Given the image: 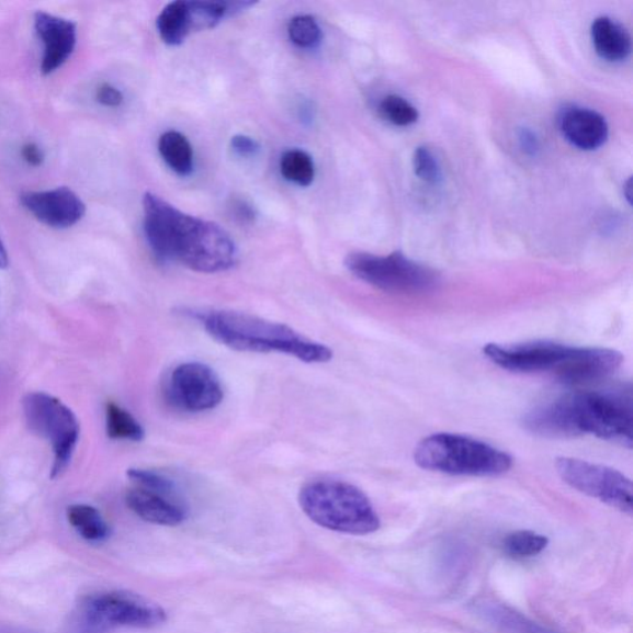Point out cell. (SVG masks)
<instances>
[{"label": "cell", "mask_w": 633, "mask_h": 633, "mask_svg": "<svg viewBox=\"0 0 633 633\" xmlns=\"http://www.w3.org/2000/svg\"><path fill=\"white\" fill-rule=\"evenodd\" d=\"M144 233L156 259L178 261L204 274H216L236 265L238 251L229 234L217 223L204 221L145 193Z\"/></svg>", "instance_id": "6da1fadb"}, {"label": "cell", "mask_w": 633, "mask_h": 633, "mask_svg": "<svg viewBox=\"0 0 633 633\" xmlns=\"http://www.w3.org/2000/svg\"><path fill=\"white\" fill-rule=\"evenodd\" d=\"M525 431L543 438L594 436L631 450L633 407L631 388L579 392L534 408L522 420Z\"/></svg>", "instance_id": "7a4b0ae2"}, {"label": "cell", "mask_w": 633, "mask_h": 633, "mask_svg": "<svg viewBox=\"0 0 633 633\" xmlns=\"http://www.w3.org/2000/svg\"><path fill=\"white\" fill-rule=\"evenodd\" d=\"M206 332L223 346L246 353H279L308 364L328 363L334 350L286 325L237 310H211L200 317Z\"/></svg>", "instance_id": "3957f363"}, {"label": "cell", "mask_w": 633, "mask_h": 633, "mask_svg": "<svg viewBox=\"0 0 633 633\" xmlns=\"http://www.w3.org/2000/svg\"><path fill=\"white\" fill-rule=\"evenodd\" d=\"M298 502L310 521L329 531L364 535L382 525L368 496L344 482H310L299 490Z\"/></svg>", "instance_id": "277c9868"}, {"label": "cell", "mask_w": 633, "mask_h": 633, "mask_svg": "<svg viewBox=\"0 0 633 633\" xmlns=\"http://www.w3.org/2000/svg\"><path fill=\"white\" fill-rule=\"evenodd\" d=\"M415 463L425 471L461 476H499L512 467V456L474 438L437 433L415 448Z\"/></svg>", "instance_id": "5b68a950"}, {"label": "cell", "mask_w": 633, "mask_h": 633, "mask_svg": "<svg viewBox=\"0 0 633 633\" xmlns=\"http://www.w3.org/2000/svg\"><path fill=\"white\" fill-rule=\"evenodd\" d=\"M168 621L158 603L126 591H103L81 600L76 626L83 633H103L118 628L154 629Z\"/></svg>", "instance_id": "8992f818"}, {"label": "cell", "mask_w": 633, "mask_h": 633, "mask_svg": "<svg viewBox=\"0 0 633 633\" xmlns=\"http://www.w3.org/2000/svg\"><path fill=\"white\" fill-rule=\"evenodd\" d=\"M346 267L359 280L389 294H425L440 284L434 270L398 251L387 257L352 252L346 259Z\"/></svg>", "instance_id": "52a82bcc"}, {"label": "cell", "mask_w": 633, "mask_h": 633, "mask_svg": "<svg viewBox=\"0 0 633 633\" xmlns=\"http://www.w3.org/2000/svg\"><path fill=\"white\" fill-rule=\"evenodd\" d=\"M23 408L29 428L52 444L54 478L61 475L70 464L80 438L76 415L61 400L45 393L27 394Z\"/></svg>", "instance_id": "ba28073f"}, {"label": "cell", "mask_w": 633, "mask_h": 633, "mask_svg": "<svg viewBox=\"0 0 633 633\" xmlns=\"http://www.w3.org/2000/svg\"><path fill=\"white\" fill-rule=\"evenodd\" d=\"M556 470L564 483L610 508L629 516L633 512V486L630 478L612 467L576 457L561 456Z\"/></svg>", "instance_id": "9c48e42d"}, {"label": "cell", "mask_w": 633, "mask_h": 633, "mask_svg": "<svg viewBox=\"0 0 633 633\" xmlns=\"http://www.w3.org/2000/svg\"><path fill=\"white\" fill-rule=\"evenodd\" d=\"M484 355L495 365L512 373H549L563 382L572 364L576 347L552 340H532L518 344L490 343L483 349Z\"/></svg>", "instance_id": "30bf717a"}, {"label": "cell", "mask_w": 633, "mask_h": 633, "mask_svg": "<svg viewBox=\"0 0 633 633\" xmlns=\"http://www.w3.org/2000/svg\"><path fill=\"white\" fill-rule=\"evenodd\" d=\"M170 402L188 412L213 410L224 397L219 377L202 363H184L174 368L169 378Z\"/></svg>", "instance_id": "8fae6325"}, {"label": "cell", "mask_w": 633, "mask_h": 633, "mask_svg": "<svg viewBox=\"0 0 633 633\" xmlns=\"http://www.w3.org/2000/svg\"><path fill=\"white\" fill-rule=\"evenodd\" d=\"M23 207L45 226L67 229L76 226L86 214V204L68 188L32 191L22 194Z\"/></svg>", "instance_id": "7c38bea8"}, {"label": "cell", "mask_w": 633, "mask_h": 633, "mask_svg": "<svg viewBox=\"0 0 633 633\" xmlns=\"http://www.w3.org/2000/svg\"><path fill=\"white\" fill-rule=\"evenodd\" d=\"M35 32L43 44L41 70L50 76L70 60L77 45V26L68 19L46 12L34 18Z\"/></svg>", "instance_id": "4fadbf2b"}, {"label": "cell", "mask_w": 633, "mask_h": 633, "mask_svg": "<svg viewBox=\"0 0 633 633\" xmlns=\"http://www.w3.org/2000/svg\"><path fill=\"white\" fill-rule=\"evenodd\" d=\"M128 508L146 522L160 525H179L186 521L188 512L174 495L152 491L134 486L125 495Z\"/></svg>", "instance_id": "5bb4252c"}, {"label": "cell", "mask_w": 633, "mask_h": 633, "mask_svg": "<svg viewBox=\"0 0 633 633\" xmlns=\"http://www.w3.org/2000/svg\"><path fill=\"white\" fill-rule=\"evenodd\" d=\"M559 128L572 145L580 150H596L606 144L609 126L601 114L580 106H570L559 116Z\"/></svg>", "instance_id": "9a60e30c"}, {"label": "cell", "mask_w": 633, "mask_h": 633, "mask_svg": "<svg viewBox=\"0 0 633 633\" xmlns=\"http://www.w3.org/2000/svg\"><path fill=\"white\" fill-rule=\"evenodd\" d=\"M591 38L597 54L609 63H621L631 54L629 32L608 16L596 19L591 25Z\"/></svg>", "instance_id": "2e32d148"}, {"label": "cell", "mask_w": 633, "mask_h": 633, "mask_svg": "<svg viewBox=\"0 0 633 633\" xmlns=\"http://www.w3.org/2000/svg\"><path fill=\"white\" fill-rule=\"evenodd\" d=\"M161 41L170 46H179L192 32L189 2L178 0L165 7L156 21Z\"/></svg>", "instance_id": "e0dca14e"}, {"label": "cell", "mask_w": 633, "mask_h": 633, "mask_svg": "<svg viewBox=\"0 0 633 633\" xmlns=\"http://www.w3.org/2000/svg\"><path fill=\"white\" fill-rule=\"evenodd\" d=\"M479 612L486 621L501 633H556L544 629L502 603H481Z\"/></svg>", "instance_id": "ac0fdd59"}, {"label": "cell", "mask_w": 633, "mask_h": 633, "mask_svg": "<svg viewBox=\"0 0 633 633\" xmlns=\"http://www.w3.org/2000/svg\"><path fill=\"white\" fill-rule=\"evenodd\" d=\"M158 148L161 158L173 172L182 178L190 177L193 171V150L186 136L177 131L163 133Z\"/></svg>", "instance_id": "d6986e66"}, {"label": "cell", "mask_w": 633, "mask_h": 633, "mask_svg": "<svg viewBox=\"0 0 633 633\" xmlns=\"http://www.w3.org/2000/svg\"><path fill=\"white\" fill-rule=\"evenodd\" d=\"M67 520L87 541L102 542L110 538L111 529L102 513L91 505L76 504L67 509Z\"/></svg>", "instance_id": "ffe728a7"}, {"label": "cell", "mask_w": 633, "mask_h": 633, "mask_svg": "<svg viewBox=\"0 0 633 633\" xmlns=\"http://www.w3.org/2000/svg\"><path fill=\"white\" fill-rule=\"evenodd\" d=\"M105 428L111 440L142 442L145 437L144 428L138 420L114 403L106 405Z\"/></svg>", "instance_id": "44dd1931"}, {"label": "cell", "mask_w": 633, "mask_h": 633, "mask_svg": "<svg viewBox=\"0 0 633 633\" xmlns=\"http://www.w3.org/2000/svg\"><path fill=\"white\" fill-rule=\"evenodd\" d=\"M550 540L545 535L533 531H516L506 535L502 541V551L513 559H529L539 556L549 547Z\"/></svg>", "instance_id": "7402d4cb"}, {"label": "cell", "mask_w": 633, "mask_h": 633, "mask_svg": "<svg viewBox=\"0 0 633 633\" xmlns=\"http://www.w3.org/2000/svg\"><path fill=\"white\" fill-rule=\"evenodd\" d=\"M280 171L287 181L301 188L310 186L316 177L315 162L310 156L298 149H291L281 156Z\"/></svg>", "instance_id": "603a6c76"}, {"label": "cell", "mask_w": 633, "mask_h": 633, "mask_svg": "<svg viewBox=\"0 0 633 633\" xmlns=\"http://www.w3.org/2000/svg\"><path fill=\"white\" fill-rule=\"evenodd\" d=\"M378 111L387 122L397 126H410L418 121L416 106L400 95L389 94L380 102Z\"/></svg>", "instance_id": "cb8c5ba5"}, {"label": "cell", "mask_w": 633, "mask_h": 633, "mask_svg": "<svg viewBox=\"0 0 633 633\" xmlns=\"http://www.w3.org/2000/svg\"><path fill=\"white\" fill-rule=\"evenodd\" d=\"M287 33L290 41L298 47H316L323 41V31L314 16L297 15L292 18Z\"/></svg>", "instance_id": "d4e9b609"}, {"label": "cell", "mask_w": 633, "mask_h": 633, "mask_svg": "<svg viewBox=\"0 0 633 633\" xmlns=\"http://www.w3.org/2000/svg\"><path fill=\"white\" fill-rule=\"evenodd\" d=\"M414 168L417 177L427 183L437 184L442 181L440 162H438L433 152L425 148V146L416 149Z\"/></svg>", "instance_id": "484cf974"}, {"label": "cell", "mask_w": 633, "mask_h": 633, "mask_svg": "<svg viewBox=\"0 0 633 633\" xmlns=\"http://www.w3.org/2000/svg\"><path fill=\"white\" fill-rule=\"evenodd\" d=\"M126 475L139 488L174 495L173 483L160 473L132 467Z\"/></svg>", "instance_id": "4316f807"}, {"label": "cell", "mask_w": 633, "mask_h": 633, "mask_svg": "<svg viewBox=\"0 0 633 633\" xmlns=\"http://www.w3.org/2000/svg\"><path fill=\"white\" fill-rule=\"evenodd\" d=\"M95 100L109 109H118L124 102V95L113 84L103 83L95 91Z\"/></svg>", "instance_id": "83f0119b"}, {"label": "cell", "mask_w": 633, "mask_h": 633, "mask_svg": "<svg viewBox=\"0 0 633 633\" xmlns=\"http://www.w3.org/2000/svg\"><path fill=\"white\" fill-rule=\"evenodd\" d=\"M231 149L242 158H250L260 151V145L256 139L248 135H236L230 140Z\"/></svg>", "instance_id": "f1b7e54d"}, {"label": "cell", "mask_w": 633, "mask_h": 633, "mask_svg": "<svg viewBox=\"0 0 633 633\" xmlns=\"http://www.w3.org/2000/svg\"><path fill=\"white\" fill-rule=\"evenodd\" d=\"M22 158L29 167L38 168L45 161V154L41 146L35 143H26L22 148Z\"/></svg>", "instance_id": "f546056e"}, {"label": "cell", "mask_w": 633, "mask_h": 633, "mask_svg": "<svg viewBox=\"0 0 633 633\" xmlns=\"http://www.w3.org/2000/svg\"><path fill=\"white\" fill-rule=\"evenodd\" d=\"M233 212L236 214L237 219L241 221L242 223H251L257 217L255 208H252L250 204L245 201L234 202Z\"/></svg>", "instance_id": "4dcf8cb0"}, {"label": "cell", "mask_w": 633, "mask_h": 633, "mask_svg": "<svg viewBox=\"0 0 633 633\" xmlns=\"http://www.w3.org/2000/svg\"><path fill=\"white\" fill-rule=\"evenodd\" d=\"M520 139L522 142L523 148L528 151H534L539 148L538 139L534 138L533 134L528 131H523Z\"/></svg>", "instance_id": "1f68e13d"}, {"label": "cell", "mask_w": 633, "mask_h": 633, "mask_svg": "<svg viewBox=\"0 0 633 633\" xmlns=\"http://www.w3.org/2000/svg\"><path fill=\"white\" fill-rule=\"evenodd\" d=\"M8 265H9L8 252L3 245L2 239H0V269H7Z\"/></svg>", "instance_id": "d6a6232c"}]
</instances>
